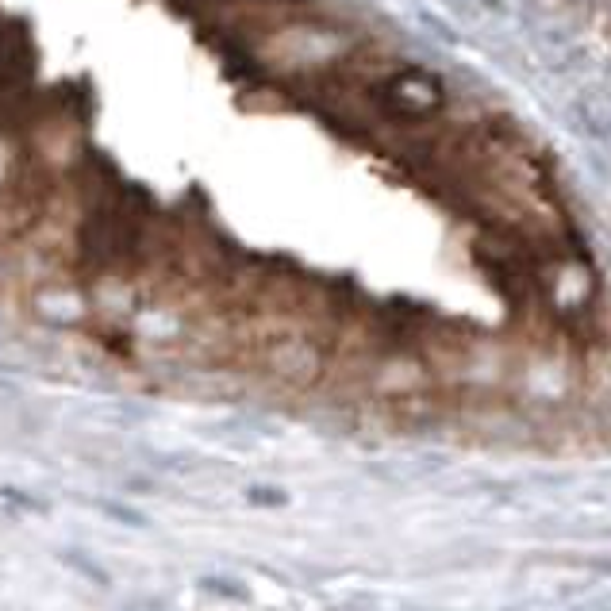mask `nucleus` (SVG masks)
<instances>
[{
    "instance_id": "7ed1b4c3",
    "label": "nucleus",
    "mask_w": 611,
    "mask_h": 611,
    "mask_svg": "<svg viewBox=\"0 0 611 611\" xmlns=\"http://www.w3.org/2000/svg\"><path fill=\"white\" fill-rule=\"evenodd\" d=\"M104 511L108 516H116V519H123V523H135V527H142L147 519L139 516V511H131V508H120V504H104Z\"/></svg>"
},
{
    "instance_id": "f257e3e1",
    "label": "nucleus",
    "mask_w": 611,
    "mask_h": 611,
    "mask_svg": "<svg viewBox=\"0 0 611 611\" xmlns=\"http://www.w3.org/2000/svg\"><path fill=\"white\" fill-rule=\"evenodd\" d=\"M247 500L258 504V508H281V504H285V492H281V489H250Z\"/></svg>"
},
{
    "instance_id": "20e7f679",
    "label": "nucleus",
    "mask_w": 611,
    "mask_h": 611,
    "mask_svg": "<svg viewBox=\"0 0 611 611\" xmlns=\"http://www.w3.org/2000/svg\"><path fill=\"white\" fill-rule=\"evenodd\" d=\"M607 611H611V607H607Z\"/></svg>"
},
{
    "instance_id": "f03ea898",
    "label": "nucleus",
    "mask_w": 611,
    "mask_h": 611,
    "mask_svg": "<svg viewBox=\"0 0 611 611\" xmlns=\"http://www.w3.org/2000/svg\"><path fill=\"white\" fill-rule=\"evenodd\" d=\"M204 588H212V592H219V596H228V600H247V592L238 588L235 581H219V577H208Z\"/></svg>"
}]
</instances>
